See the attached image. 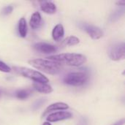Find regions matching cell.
<instances>
[{
    "mask_svg": "<svg viewBox=\"0 0 125 125\" xmlns=\"http://www.w3.org/2000/svg\"><path fill=\"white\" fill-rule=\"evenodd\" d=\"M116 4L117 5H119V6H125V1H117L116 2Z\"/></svg>",
    "mask_w": 125,
    "mask_h": 125,
    "instance_id": "ffe728a7",
    "label": "cell"
},
{
    "mask_svg": "<svg viewBox=\"0 0 125 125\" xmlns=\"http://www.w3.org/2000/svg\"><path fill=\"white\" fill-rule=\"evenodd\" d=\"M48 59L56 62L60 64H65L71 67H80L86 62V56L81 53H65L53 54L47 57Z\"/></svg>",
    "mask_w": 125,
    "mask_h": 125,
    "instance_id": "6da1fadb",
    "label": "cell"
},
{
    "mask_svg": "<svg viewBox=\"0 0 125 125\" xmlns=\"http://www.w3.org/2000/svg\"><path fill=\"white\" fill-rule=\"evenodd\" d=\"M79 42H80V40L77 37L70 36L62 41V45H63V46H73V45H78Z\"/></svg>",
    "mask_w": 125,
    "mask_h": 125,
    "instance_id": "9a60e30c",
    "label": "cell"
},
{
    "mask_svg": "<svg viewBox=\"0 0 125 125\" xmlns=\"http://www.w3.org/2000/svg\"><path fill=\"white\" fill-rule=\"evenodd\" d=\"M0 72L8 73L11 72V68L4 62L0 61Z\"/></svg>",
    "mask_w": 125,
    "mask_h": 125,
    "instance_id": "e0dca14e",
    "label": "cell"
},
{
    "mask_svg": "<svg viewBox=\"0 0 125 125\" xmlns=\"http://www.w3.org/2000/svg\"><path fill=\"white\" fill-rule=\"evenodd\" d=\"M29 64L37 70L49 75H57L63 69L62 65L46 59H34L29 61Z\"/></svg>",
    "mask_w": 125,
    "mask_h": 125,
    "instance_id": "7a4b0ae2",
    "label": "cell"
},
{
    "mask_svg": "<svg viewBox=\"0 0 125 125\" xmlns=\"http://www.w3.org/2000/svg\"><path fill=\"white\" fill-rule=\"evenodd\" d=\"M80 26L93 40H99L103 36V31L98 26L86 23H81Z\"/></svg>",
    "mask_w": 125,
    "mask_h": 125,
    "instance_id": "8992f818",
    "label": "cell"
},
{
    "mask_svg": "<svg viewBox=\"0 0 125 125\" xmlns=\"http://www.w3.org/2000/svg\"><path fill=\"white\" fill-rule=\"evenodd\" d=\"M68 108H69V105L67 103H61V102L55 103L51 104L46 108L44 114H42V116L51 112L53 113V111H65V110H67Z\"/></svg>",
    "mask_w": 125,
    "mask_h": 125,
    "instance_id": "30bf717a",
    "label": "cell"
},
{
    "mask_svg": "<svg viewBox=\"0 0 125 125\" xmlns=\"http://www.w3.org/2000/svg\"><path fill=\"white\" fill-rule=\"evenodd\" d=\"M13 10V7L11 6V5H9V6H7L5 7L3 10H2V12H1V14L3 15H8L12 13Z\"/></svg>",
    "mask_w": 125,
    "mask_h": 125,
    "instance_id": "ac0fdd59",
    "label": "cell"
},
{
    "mask_svg": "<svg viewBox=\"0 0 125 125\" xmlns=\"http://www.w3.org/2000/svg\"><path fill=\"white\" fill-rule=\"evenodd\" d=\"M64 35V29L62 24H56L52 30V37L55 41H60Z\"/></svg>",
    "mask_w": 125,
    "mask_h": 125,
    "instance_id": "7c38bea8",
    "label": "cell"
},
{
    "mask_svg": "<svg viewBox=\"0 0 125 125\" xmlns=\"http://www.w3.org/2000/svg\"><path fill=\"white\" fill-rule=\"evenodd\" d=\"M29 26L34 30H37L42 26V17L39 12H34L29 20Z\"/></svg>",
    "mask_w": 125,
    "mask_h": 125,
    "instance_id": "8fae6325",
    "label": "cell"
},
{
    "mask_svg": "<svg viewBox=\"0 0 125 125\" xmlns=\"http://www.w3.org/2000/svg\"><path fill=\"white\" fill-rule=\"evenodd\" d=\"M125 119L123 118V119H120L119 121L116 122V123H114V125H125Z\"/></svg>",
    "mask_w": 125,
    "mask_h": 125,
    "instance_id": "d6986e66",
    "label": "cell"
},
{
    "mask_svg": "<svg viewBox=\"0 0 125 125\" xmlns=\"http://www.w3.org/2000/svg\"><path fill=\"white\" fill-rule=\"evenodd\" d=\"M30 92L26 89H20L15 92V97L19 100H26L30 96Z\"/></svg>",
    "mask_w": 125,
    "mask_h": 125,
    "instance_id": "2e32d148",
    "label": "cell"
},
{
    "mask_svg": "<svg viewBox=\"0 0 125 125\" xmlns=\"http://www.w3.org/2000/svg\"><path fill=\"white\" fill-rule=\"evenodd\" d=\"M33 88L34 90L42 94H51L53 92V88L48 83H34Z\"/></svg>",
    "mask_w": 125,
    "mask_h": 125,
    "instance_id": "4fadbf2b",
    "label": "cell"
},
{
    "mask_svg": "<svg viewBox=\"0 0 125 125\" xmlns=\"http://www.w3.org/2000/svg\"><path fill=\"white\" fill-rule=\"evenodd\" d=\"M73 117V114L69 111H59L57 112H53L50 114L47 118L46 120L48 122H57L66 119H71Z\"/></svg>",
    "mask_w": 125,
    "mask_h": 125,
    "instance_id": "52a82bcc",
    "label": "cell"
},
{
    "mask_svg": "<svg viewBox=\"0 0 125 125\" xmlns=\"http://www.w3.org/2000/svg\"><path fill=\"white\" fill-rule=\"evenodd\" d=\"M33 48L37 51L42 53H45V54L54 53H56L58 51V48L56 45L48 44L46 42H42L35 43L33 45Z\"/></svg>",
    "mask_w": 125,
    "mask_h": 125,
    "instance_id": "ba28073f",
    "label": "cell"
},
{
    "mask_svg": "<svg viewBox=\"0 0 125 125\" xmlns=\"http://www.w3.org/2000/svg\"><path fill=\"white\" fill-rule=\"evenodd\" d=\"M1 90H0V97H1Z\"/></svg>",
    "mask_w": 125,
    "mask_h": 125,
    "instance_id": "7402d4cb",
    "label": "cell"
},
{
    "mask_svg": "<svg viewBox=\"0 0 125 125\" xmlns=\"http://www.w3.org/2000/svg\"><path fill=\"white\" fill-rule=\"evenodd\" d=\"M18 31L22 38H25L27 35V31H28V28H27V23L26 21L24 18H21L18 24Z\"/></svg>",
    "mask_w": 125,
    "mask_h": 125,
    "instance_id": "5bb4252c",
    "label": "cell"
},
{
    "mask_svg": "<svg viewBox=\"0 0 125 125\" xmlns=\"http://www.w3.org/2000/svg\"><path fill=\"white\" fill-rule=\"evenodd\" d=\"M42 125H51V124L50 123V122H44Z\"/></svg>",
    "mask_w": 125,
    "mask_h": 125,
    "instance_id": "44dd1931",
    "label": "cell"
},
{
    "mask_svg": "<svg viewBox=\"0 0 125 125\" xmlns=\"http://www.w3.org/2000/svg\"><path fill=\"white\" fill-rule=\"evenodd\" d=\"M89 80V75L86 72H72L66 75L63 79L65 84L73 86L84 85Z\"/></svg>",
    "mask_w": 125,
    "mask_h": 125,
    "instance_id": "277c9868",
    "label": "cell"
},
{
    "mask_svg": "<svg viewBox=\"0 0 125 125\" xmlns=\"http://www.w3.org/2000/svg\"><path fill=\"white\" fill-rule=\"evenodd\" d=\"M40 10L43 12L48 14V15L55 14L57 10L56 4L52 1H40Z\"/></svg>",
    "mask_w": 125,
    "mask_h": 125,
    "instance_id": "9c48e42d",
    "label": "cell"
},
{
    "mask_svg": "<svg viewBox=\"0 0 125 125\" xmlns=\"http://www.w3.org/2000/svg\"><path fill=\"white\" fill-rule=\"evenodd\" d=\"M108 56L113 61H120L125 59V45L124 42L113 45L109 48Z\"/></svg>",
    "mask_w": 125,
    "mask_h": 125,
    "instance_id": "5b68a950",
    "label": "cell"
},
{
    "mask_svg": "<svg viewBox=\"0 0 125 125\" xmlns=\"http://www.w3.org/2000/svg\"><path fill=\"white\" fill-rule=\"evenodd\" d=\"M13 70L16 73L22 75L23 77L32 80L34 83H48L49 82V79L37 70L24 67H13Z\"/></svg>",
    "mask_w": 125,
    "mask_h": 125,
    "instance_id": "3957f363",
    "label": "cell"
}]
</instances>
